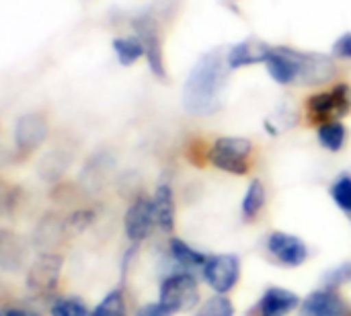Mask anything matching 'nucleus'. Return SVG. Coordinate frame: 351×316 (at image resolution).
I'll use <instances>...</instances> for the list:
<instances>
[{"instance_id": "20e7f679", "label": "nucleus", "mask_w": 351, "mask_h": 316, "mask_svg": "<svg viewBox=\"0 0 351 316\" xmlns=\"http://www.w3.org/2000/svg\"><path fill=\"white\" fill-rule=\"evenodd\" d=\"M158 302L171 313L181 315L199 306V284L191 271H175L167 276L160 284Z\"/></svg>"}, {"instance_id": "c85d7f7f", "label": "nucleus", "mask_w": 351, "mask_h": 316, "mask_svg": "<svg viewBox=\"0 0 351 316\" xmlns=\"http://www.w3.org/2000/svg\"><path fill=\"white\" fill-rule=\"evenodd\" d=\"M14 193L16 191L0 179V214L12 210V206H14Z\"/></svg>"}, {"instance_id": "4468645a", "label": "nucleus", "mask_w": 351, "mask_h": 316, "mask_svg": "<svg viewBox=\"0 0 351 316\" xmlns=\"http://www.w3.org/2000/svg\"><path fill=\"white\" fill-rule=\"evenodd\" d=\"M335 74L333 60L321 56V53H306L302 51V62H300V82L304 86H317L327 80H331Z\"/></svg>"}, {"instance_id": "a878e982", "label": "nucleus", "mask_w": 351, "mask_h": 316, "mask_svg": "<svg viewBox=\"0 0 351 316\" xmlns=\"http://www.w3.org/2000/svg\"><path fill=\"white\" fill-rule=\"evenodd\" d=\"M350 280H351V263H343V265H339V267L331 269V271L323 278L325 288H333V290H337L339 286L348 284Z\"/></svg>"}, {"instance_id": "f3484780", "label": "nucleus", "mask_w": 351, "mask_h": 316, "mask_svg": "<svg viewBox=\"0 0 351 316\" xmlns=\"http://www.w3.org/2000/svg\"><path fill=\"white\" fill-rule=\"evenodd\" d=\"M169 255H171V259H173L181 269H185V271L197 269V267L202 269L204 263H206V259H208V255L195 251L193 247H189L185 241H181V239H177V236H173V239L169 241Z\"/></svg>"}, {"instance_id": "2f4dec72", "label": "nucleus", "mask_w": 351, "mask_h": 316, "mask_svg": "<svg viewBox=\"0 0 351 316\" xmlns=\"http://www.w3.org/2000/svg\"><path fill=\"white\" fill-rule=\"evenodd\" d=\"M0 316H4V315H2V313H0Z\"/></svg>"}, {"instance_id": "2eb2a0df", "label": "nucleus", "mask_w": 351, "mask_h": 316, "mask_svg": "<svg viewBox=\"0 0 351 316\" xmlns=\"http://www.w3.org/2000/svg\"><path fill=\"white\" fill-rule=\"evenodd\" d=\"M152 204H154L156 226L162 232H171L175 228V218H177V204H175V193L171 185L167 183L158 185L152 195Z\"/></svg>"}, {"instance_id": "0eeeda50", "label": "nucleus", "mask_w": 351, "mask_h": 316, "mask_svg": "<svg viewBox=\"0 0 351 316\" xmlns=\"http://www.w3.org/2000/svg\"><path fill=\"white\" fill-rule=\"evenodd\" d=\"M64 259L56 253H41L29 265L27 271V288L33 294H49L56 290Z\"/></svg>"}, {"instance_id": "5701e85b", "label": "nucleus", "mask_w": 351, "mask_h": 316, "mask_svg": "<svg viewBox=\"0 0 351 316\" xmlns=\"http://www.w3.org/2000/svg\"><path fill=\"white\" fill-rule=\"evenodd\" d=\"M51 316H90V311L86 306V302L78 296H62L58 300H53L51 308H49Z\"/></svg>"}, {"instance_id": "a211bd4d", "label": "nucleus", "mask_w": 351, "mask_h": 316, "mask_svg": "<svg viewBox=\"0 0 351 316\" xmlns=\"http://www.w3.org/2000/svg\"><path fill=\"white\" fill-rule=\"evenodd\" d=\"M265 202H267V189L263 185L261 179H253L247 187V193L243 197V206H241V212H243V218L245 220H255L261 210L265 208Z\"/></svg>"}, {"instance_id": "9b49d317", "label": "nucleus", "mask_w": 351, "mask_h": 316, "mask_svg": "<svg viewBox=\"0 0 351 316\" xmlns=\"http://www.w3.org/2000/svg\"><path fill=\"white\" fill-rule=\"evenodd\" d=\"M298 316H351V311L337 290L321 288L300 302Z\"/></svg>"}, {"instance_id": "cd10ccee", "label": "nucleus", "mask_w": 351, "mask_h": 316, "mask_svg": "<svg viewBox=\"0 0 351 316\" xmlns=\"http://www.w3.org/2000/svg\"><path fill=\"white\" fill-rule=\"evenodd\" d=\"M333 58H337V60H351V33H343L333 43Z\"/></svg>"}, {"instance_id": "6ab92c4d", "label": "nucleus", "mask_w": 351, "mask_h": 316, "mask_svg": "<svg viewBox=\"0 0 351 316\" xmlns=\"http://www.w3.org/2000/svg\"><path fill=\"white\" fill-rule=\"evenodd\" d=\"M25 259V245L10 232H0V265L16 269Z\"/></svg>"}, {"instance_id": "6e6552de", "label": "nucleus", "mask_w": 351, "mask_h": 316, "mask_svg": "<svg viewBox=\"0 0 351 316\" xmlns=\"http://www.w3.org/2000/svg\"><path fill=\"white\" fill-rule=\"evenodd\" d=\"M300 62L302 51L292 47H269L265 56V68L278 84H298L300 82Z\"/></svg>"}, {"instance_id": "393cba45", "label": "nucleus", "mask_w": 351, "mask_h": 316, "mask_svg": "<svg viewBox=\"0 0 351 316\" xmlns=\"http://www.w3.org/2000/svg\"><path fill=\"white\" fill-rule=\"evenodd\" d=\"M331 197L341 212L351 214V175H341L331 185Z\"/></svg>"}, {"instance_id": "423d86ee", "label": "nucleus", "mask_w": 351, "mask_h": 316, "mask_svg": "<svg viewBox=\"0 0 351 316\" xmlns=\"http://www.w3.org/2000/svg\"><path fill=\"white\" fill-rule=\"evenodd\" d=\"M134 31L144 45V58L148 62L152 76H156L158 80H167V66H165L162 37L158 31V23L150 14H140L134 21Z\"/></svg>"}, {"instance_id": "aec40b11", "label": "nucleus", "mask_w": 351, "mask_h": 316, "mask_svg": "<svg viewBox=\"0 0 351 316\" xmlns=\"http://www.w3.org/2000/svg\"><path fill=\"white\" fill-rule=\"evenodd\" d=\"M317 138L319 144L329 150V152H339L346 146L348 140V130L341 121H329L317 127Z\"/></svg>"}, {"instance_id": "7ed1b4c3", "label": "nucleus", "mask_w": 351, "mask_h": 316, "mask_svg": "<svg viewBox=\"0 0 351 316\" xmlns=\"http://www.w3.org/2000/svg\"><path fill=\"white\" fill-rule=\"evenodd\" d=\"M351 113V86L346 82L335 84L333 88L315 93L306 99V117L319 127L329 121H341Z\"/></svg>"}, {"instance_id": "b1692460", "label": "nucleus", "mask_w": 351, "mask_h": 316, "mask_svg": "<svg viewBox=\"0 0 351 316\" xmlns=\"http://www.w3.org/2000/svg\"><path fill=\"white\" fill-rule=\"evenodd\" d=\"M193 316H234V304L226 294H214L197 306Z\"/></svg>"}, {"instance_id": "f8f14e48", "label": "nucleus", "mask_w": 351, "mask_h": 316, "mask_svg": "<svg viewBox=\"0 0 351 316\" xmlns=\"http://www.w3.org/2000/svg\"><path fill=\"white\" fill-rule=\"evenodd\" d=\"M47 138V119L45 115L31 111L16 119L14 123V146L21 154H29L39 148Z\"/></svg>"}, {"instance_id": "1a4fd4ad", "label": "nucleus", "mask_w": 351, "mask_h": 316, "mask_svg": "<svg viewBox=\"0 0 351 316\" xmlns=\"http://www.w3.org/2000/svg\"><path fill=\"white\" fill-rule=\"evenodd\" d=\"M154 226H156V216H154L152 197L140 195L136 202H132V206L125 212V218H123L125 236L134 245H138V243H142V241H146L150 236Z\"/></svg>"}, {"instance_id": "dca6fc26", "label": "nucleus", "mask_w": 351, "mask_h": 316, "mask_svg": "<svg viewBox=\"0 0 351 316\" xmlns=\"http://www.w3.org/2000/svg\"><path fill=\"white\" fill-rule=\"evenodd\" d=\"M267 51H269V47L265 43L249 39V41H241V43L232 45L226 51V62H228L230 70H239V68H245V66H251L257 62H265Z\"/></svg>"}, {"instance_id": "f257e3e1", "label": "nucleus", "mask_w": 351, "mask_h": 316, "mask_svg": "<svg viewBox=\"0 0 351 316\" xmlns=\"http://www.w3.org/2000/svg\"><path fill=\"white\" fill-rule=\"evenodd\" d=\"M228 70L230 68L224 49H212L204 53L183 84V109L197 117L216 113L222 105Z\"/></svg>"}, {"instance_id": "4be33fe9", "label": "nucleus", "mask_w": 351, "mask_h": 316, "mask_svg": "<svg viewBox=\"0 0 351 316\" xmlns=\"http://www.w3.org/2000/svg\"><path fill=\"white\" fill-rule=\"evenodd\" d=\"M90 316H128V302L121 288L111 290L93 311Z\"/></svg>"}, {"instance_id": "412c9836", "label": "nucleus", "mask_w": 351, "mask_h": 316, "mask_svg": "<svg viewBox=\"0 0 351 316\" xmlns=\"http://www.w3.org/2000/svg\"><path fill=\"white\" fill-rule=\"evenodd\" d=\"M111 45H113V51H115L121 66H134L144 56V45L136 35H132V37H115L111 41Z\"/></svg>"}, {"instance_id": "c756f323", "label": "nucleus", "mask_w": 351, "mask_h": 316, "mask_svg": "<svg viewBox=\"0 0 351 316\" xmlns=\"http://www.w3.org/2000/svg\"><path fill=\"white\" fill-rule=\"evenodd\" d=\"M134 316H173L160 302H150L138 308V313Z\"/></svg>"}, {"instance_id": "f03ea898", "label": "nucleus", "mask_w": 351, "mask_h": 316, "mask_svg": "<svg viewBox=\"0 0 351 316\" xmlns=\"http://www.w3.org/2000/svg\"><path fill=\"white\" fill-rule=\"evenodd\" d=\"M253 142L239 136H222L208 148V162L218 171L243 177L251 171Z\"/></svg>"}, {"instance_id": "ddd939ff", "label": "nucleus", "mask_w": 351, "mask_h": 316, "mask_svg": "<svg viewBox=\"0 0 351 316\" xmlns=\"http://www.w3.org/2000/svg\"><path fill=\"white\" fill-rule=\"evenodd\" d=\"M298 306H300V298L294 292H290L288 288L269 286L265 288L263 296L255 304L253 316H288L298 311Z\"/></svg>"}, {"instance_id": "bb28decb", "label": "nucleus", "mask_w": 351, "mask_h": 316, "mask_svg": "<svg viewBox=\"0 0 351 316\" xmlns=\"http://www.w3.org/2000/svg\"><path fill=\"white\" fill-rule=\"evenodd\" d=\"M93 218H95V214H93V212H88V210H78V212H74V214L70 216L68 226H70L72 230H76V232H82L84 228H88V226H90Z\"/></svg>"}, {"instance_id": "9d476101", "label": "nucleus", "mask_w": 351, "mask_h": 316, "mask_svg": "<svg viewBox=\"0 0 351 316\" xmlns=\"http://www.w3.org/2000/svg\"><path fill=\"white\" fill-rule=\"evenodd\" d=\"M269 255L284 267H300L308 259V247L300 236L288 232H271L267 236Z\"/></svg>"}, {"instance_id": "39448f33", "label": "nucleus", "mask_w": 351, "mask_h": 316, "mask_svg": "<svg viewBox=\"0 0 351 316\" xmlns=\"http://www.w3.org/2000/svg\"><path fill=\"white\" fill-rule=\"evenodd\" d=\"M202 278L216 294H228L241 280V261L230 253L208 255L202 267Z\"/></svg>"}, {"instance_id": "7c9ffc66", "label": "nucleus", "mask_w": 351, "mask_h": 316, "mask_svg": "<svg viewBox=\"0 0 351 316\" xmlns=\"http://www.w3.org/2000/svg\"><path fill=\"white\" fill-rule=\"evenodd\" d=\"M4 316H41L39 313H35V311H29V308H19V306H14V308H8Z\"/></svg>"}]
</instances>
